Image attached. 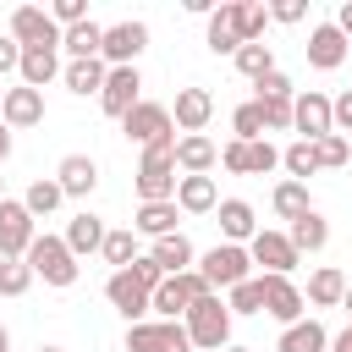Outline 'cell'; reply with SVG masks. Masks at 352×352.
Returning a JSON list of instances; mask_svg holds the SVG:
<instances>
[{
	"label": "cell",
	"instance_id": "3",
	"mask_svg": "<svg viewBox=\"0 0 352 352\" xmlns=\"http://www.w3.org/2000/svg\"><path fill=\"white\" fill-rule=\"evenodd\" d=\"M28 270L44 275L50 286H72V280H77V253L66 248V236H38V242L28 248Z\"/></svg>",
	"mask_w": 352,
	"mask_h": 352
},
{
	"label": "cell",
	"instance_id": "36",
	"mask_svg": "<svg viewBox=\"0 0 352 352\" xmlns=\"http://www.w3.org/2000/svg\"><path fill=\"white\" fill-rule=\"evenodd\" d=\"M99 253H104V258H110V264H116V270H132V264H138V258H143V253H138V242H132V231H110V236H104V248H99Z\"/></svg>",
	"mask_w": 352,
	"mask_h": 352
},
{
	"label": "cell",
	"instance_id": "11",
	"mask_svg": "<svg viewBox=\"0 0 352 352\" xmlns=\"http://www.w3.org/2000/svg\"><path fill=\"white\" fill-rule=\"evenodd\" d=\"M121 126H126V138H132V143L154 148V143H165V138H170V110L143 99L138 110H126V121H121Z\"/></svg>",
	"mask_w": 352,
	"mask_h": 352
},
{
	"label": "cell",
	"instance_id": "25",
	"mask_svg": "<svg viewBox=\"0 0 352 352\" xmlns=\"http://www.w3.org/2000/svg\"><path fill=\"white\" fill-rule=\"evenodd\" d=\"M286 236H292V248H297V253H319V248L330 242V226H324V214H319V209H308L302 220H292V231H286Z\"/></svg>",
	"mask_w": 352,
	"mask_h": 352
},
{
	"label": "cell",
	"instance_id": "46",
	"mask_svg": "<svg viewBox=\"0 0 352 352\" xmlns=\"http://www.w3.org/2000/svg\"><path fill=\"white\" fill-rule=\"evenodd\" d=\"M55 22H66V28H77V22H88V6L82 0H55V11H50Z\"/></svg>",
	"mask_w": 352,
	"mask_h": 352
},
{
	"label": "cell",
	"instance_id": "30",
	"mask_svg": "<svg viewBox=\"0 0 352 352\" xmlns=\"http://www.w3.org/2000/svg\"><path fill=\"white\" fill-rule=\"evenodd\" d=\"M176 204H182L187 214H204V209H214V176H182V187H176Z\"/></svg>",
	"mask_w": 352,
	"mask_h": 352
},
{
	"label": "cell",
	"instance_id": "32",
	"mask_svg": "<svg viewBox=\"0 0 352 352\" xmlns=\"http://www.w3.org/2000/svg\"><path fill=\"white\" fill-rule=\"evenodd\" d=\"M231 16H236V33H242V44H258V33H264V22H270V6L231 0Z\"/></svg>",
	"mask_w": 352,
	"mask_h": 352
},
{
	"label": "cell",
	"instance_id": "31",
	"mask_svg": "<svg viewBox=\"0 0 352 352\" xmlns=\"http://www.w3.org/2000/svg\"><path fill=\"white\" fill-rule=\"evenodd\" d=\"M104 77H110L104 60H72L66 66V88L72 94H104Z\"/></svg>",
	"mask_w": 352,
	"mask_h": 352
},
{
	"label": "cell",
	"instance_id": "15",
	"mask_svg": "<svg viewBox=\"0 0 352 352\" xmlns=\"http://www.w3.org/2000/svg\"><path fill=\"white\" fill-rule=\"evenodd\" d=\"M346 60V33L336 28V22H319L314 33H308V66H319V72H336Z\"/></svg>",
	"mask_w": 352,
	"mask_h": 352
},
{
	"label": "cell",
	"instance_id": "44",
	"mask_svg": "<svg viewBox=\"0 0 352 352\" xmlns=\"http://www.w3.org/2000/svg\"><path fill=\"white\" fill-rule=\"evenodd\" d=\"M264 104V126L270 132H286L292 126V99H258Z\"/></svg>",
	"mask_w": 352,
	"mask_h": 352
},
{
	"label": "cell",
	"instance_id": "38",
	"mask_svg": "<svg viewBox=\"0 0 352 352\" xmlns=\"http://www.w3.org/2000/svg\"><path fill=\"white\" fill-rule=\"evenodd\" d=\"M60 198H66V192H60V182H33V187H28V198H22V204H28V214H33V220H38V214H50V209H55V204H60Z\"/></svg>",
	"mask_w": 352,
	"mask_h": 352
},
{
	"label": "cell",
	"instance_id": "8",
	"mask_svg": "<svg viewBox=\"0 0 352 352\" xmlns=\"http://www.w3.org/2000/svg\"><path fill=\"white\" fill-rule=\"evenodd\" d=\"M292 126L302 132V143H319V138H330L336 132V110H330V99L324 94H302V99H292Z\"/></svg>",
	"mask_w": 352,
	"mask_h": 352
},
{
	"label": "cell",
	"instance_id": "13",
	"mask_svg": "<svg viewBox=\"0 0 352 352\" xmlns=\"http://www.w3.org/2000/svg\"><path fill=\"white\" fill-rule=\"evenodd\" d=\"M248 253H253V264H264V275H286V270L297 264V248H292V236H280V231H258V236L248 242Z\"/></svg>",
	"mask_w": 352,
	"mask_h": 352
},
{
	"label": "cell",
	"instance_id": "16",
	"mask_svg": "<svg viewBox=\"0 0 352 352\" xmlns=\"http://www.w3.org/2000/svg\"><path fill=\"white\" fill-rule=\"evenodd\" d=\"M264 314L280 319V324H297L302 319V292L286 275H264Z\"/></svg>",
	"mask_w": 352,
	"mask_h": 352
},
{
	"label": "cell",
	"instance_id": "17",
	"mask_svg": "<svg viewBox=\"0 0 352 352\" xmlns=\"http://www.w3.org/2000/svg\"><path fill=\"white\" fill-rule=\"evenodd\" d=\"M0 116H6V126H38L44 121V94L38 88H6Z\"/></svg>",
	"mask_w": 352,
	"mask_h": 352
},
{
	"label": "cell",
	"instance_id": "48",
	"mask_svg": "<svg viewBox=\"0 0 352 352\" xmlns=\"http://www.w3.org/2000/svg\"><path fill=\"white\" fill-rule=\"evenodd\" d=\"M220 165H226V170H236V176H248V143H242V138H236V143H226Z\"/></svg>",
	"mask_w": 352,
	"mask_h": 352
},
{
	"label": "cell",
	"instance_id": "60",
	"mask_svg": "<svg viewBox=\"0 0 352 352\" xmlns=\"http://www.w3.org/2000/svg\"><path fill=\"white\" fill-rule=\"evenodd\" d=\"M0 104H6V94H0Z\"/></svg>",
	"mask_w": 352,
	"mask_h": 352
},
{
	"label": "cell",
	"instance_id": "10",
	"mask_svg": "<svg viewBox=\"0 0 352 352\" xmlns=\"http://www.w3.org/2000/svg\"><path fill=\"white\" fill-rule=\"evenodd\" d=\"M138 66H110V77H104V94H99V104H104V116H121L126 121V110H138L143 99H138Z\"/></svg>",
	"mask_w": 352,
	"mask_h": 352
},
{
	"label": "cell",
	"instance_id": "57",
	"mask_svg": "<svg viewBox=\"0 0 352 352\" xmlns=\"http://www.w3.org/2000/svg\"><path fill=\"white\" fill-rule=\"evenodd\" d=\"M226 352H248V346H226Z\"/></svg>",
	"mask_w": 352,
	"mask_h": 352
},
{
	"label": "cell",
	"instance_id": "9",
	"mask_svg": "<svg viewBox=\"0 0 352 352\" xmlns=\"http://www.w3.org/2000/svg\"><path fill=\"white\" fill-rule=\"evenodd\" d=\"M11 38L22 44V50H33V44H50V50H60V28H55V16L50 11H38V6H22L16 16H11Z\"/></svg>",
	"mask_w": 352,
	"mask_h": 352
},
{
	"label": "cell",
	"instance_id": "33",
	"mask_svg": "<svg viewBox=\"0 0 352 352\" xmlns=\"http://www.w3.org/2000/svg\"><path fill=\"white\" fill-rule=\"evenodd\" d=\"M138 231L154 236V242L170 236V231H176V204H143V209H138Z\"/></svg>",
	"mask_w": 352,
	"mask_h": 352
},
{
	"label": "cell",
	"instance_id": "52",
	"mask_svg": "<svg viewBox=\"0 0 352 352\" xmlns=\"http://www.w3.org/2000/svg\"><path fill=\"white\" fill-rule=\"evenodd\" d=\"M336 28H341V33H346V38H352V0H346V6H341V11H336Z\"/></svg>",
	"mask_w": 352,
	"mask_h": 352
},
{
	"label": "cell",
	"instance_id": "55",
	"mask_svg": "<svg viewBox=\"0 0 352 352\" xmlns=\"http://www.w3.org/2000/svg\"><path fill=\"white\" fill-rule=\"evenodd\" d=\"M0 352H11V341H6V324H0Z\"/></svg>",
	"mask_w": 352,
	"mask_h": 352
},
{
	"label": "cell",
	"instance_id": "6",
	"mask_svg": "<svg viewBox=\"0 0 352 352\" xmlns=\"http://www.w3.org/2000/svg\"><path fill=\"white\" fill-rule=\"evenodd\" d=\"M33 242H38V231H33L28 204L6 198V204H0V258H28V248H33Z\"/></svg>",
	"mask_w": 352,
	"mask_h": 352
},
{
	"label": "cell",
	"instance_id": "19",
	"mask_svg": "<svg viewBox=\"0 0 352 352\" xmlns=\"http://www.w3.org/2000/svg\"><path fill=\"white\" fill-rule=\"evenodd\" d=\"M209 116H214V99H209L204 88H182V94H176V126H182L187 138H192Z\"/></svg>",
	"mask_w": 352,
	"mask_h": 352
},
{
	"label": "cell",
	"instance_id": "34",
	"mask_svg": "<svg viewBox=\"0 0 352 352\" xmlns=\"http://www.w3.org/2000/svg\"><path fill=\"white\" fill-rule=\"evenodd\" d=\"M308 209H314V204H308V187H302V182H280V187H275V214H280V220H302Z\"/></svg>",
	"mask_w": 352,
	"mask_h": 352
},
{
	"label": "cell",
	"instance_id": "5",
	"mask_svg": "<svg viewBox=\"0 0 352 352\" xmlns=\"http://www.w3.org/2000/svg\"><path fill=\"white\" fill-rule=\"evenodd\" d=\"M204 292H209V280H204L198 270H182V275H165V280H160L154 308H160V319H176V314H187Z\"/></svg>",
	"mask_w": 352,
	"mask_h": 352
},
{
	"label": "cell",
	"instance_id": "45",
	"mask_svg": "<svg viewBox=\"0 0 352 352\" xmlns=\"http://www.w3.org/2000/svg\"><path fill=\"white\" fill-rule=\"evenodd\" d=\"M132 275H138L148 292H160V280H165V270H160V258H154V253H143V258L132 264Z\"/></svg>",
	"mask_w": 352,
	"mask_h": 352
},
{
	"label": "cell",
	"instance_id": "51",
	"mask_svg": "<svg viewBox=\"0 0 352 352\" xmlns=\"http://www.w3.org/2000/svg\"><path fill=\"white\" fill-rule=\"evenodd\" d=\"M330 110H336V132H352V88H346V94H341Z\"/></svg>",
	"mask_w": 352,
	"mask_h": 352
},
{
	"label": "cell",
	"instance_id": "14",
	"mask_svg": "<svg viewBox=\"0 0 352 352\" xmlns=\"http://www.w3.org/2000/svg\"><path fill=\"white\" fill-rule=\"evenodd\" d=\"M104 297H110V302H116L126 319H138L143 308H154V292H148V286H143L132 270H116V275L104 280Z\"/></svg>",
	"mask_w": 352,
	"mask_h": 352
},
{
	"label": "cell",
	"instance_id": "49",
	"mask_svg": "<svg viewBox=\"0 0 352 352\" xmlns=\"http://www.w3.org/2000/svg\"><path fill=\"white\" fill-rule=\"evenodd\" d=\"M270 16H275V22H302L308 6H302V0H280V6H270Z\"/></svg>",
	"mask_w": 352,
	"mask_h": 352
},
{
	"label": "cell",
	"instance_id": "26",
	"mask_svg": "<svg viewBox=\"0 0 352 352\" xmlns=\"http://www.w3.org/2000/svg\"><path fill=\"white\" fill-rule=\"evenodd\" d=\"M324 324L319 319H297V324H286V336H280V346L275 352H324Z\"/></svg>",
	"mask_w": 352,
	"mask_h": 352
},
{
	"label": "cell",
	"instance_id": "53",
	"mask_svg": "<svg viewBox=\"0 0 352 352\" xmlns=\"http://www.w3.org/2000/svg\"><path fill=\"white\" fill-rule=\"evenodd\" d=\"M336 352H352V324H346V330L336 336Z\"/></svg>",
	"mask_w": 352,
	"mask_h": 352
},
{
	"label": "cell",
	"instance_id": "58",
	"mask_svg": "<svg viewBox=\"0 0 352 352\" xmlns=\"http://www.w3.org/2000/svg\"><path fill=\"white\" fill-rule=\"evenodd\" d=\"M346 308H352V286H346Z\"/></svg>",
	"mask_w": 352,
	"mask_h": 352
},
{
	"label": "cell",
	"instance_id": "54",
	"mask_svg": "<svg viewBox=\"0 0 352 352\" xmlns=\"http://www.w3.org/2000/svg\"><path fill=\"white\" fill-rule=\"evenodd\" d=\"M11 154V132H6V121H0V160Z\"/></svg>",
	"mask_w": 352,
	"mask_h": 352
},
{
	"label": "cell",
	"instance_id": "24",
	"mask_svg": "<svg viewBox=\"0 0 352 352\" xmlns=\"http://www.w3.org/2000/svg\"><path fill=\"white\" fill-rule=\"evenodd\" d=\"M214 160H220V154H214L209 138H198V132H192V138H176V165H182L187 176H204Z\"/></svg>",
	"mask_w": 352,
	"mask_h": 352
},
{
	"label": "cell",
	"instance_id": "1",
	"mask_svg": "<svg viewBox=\"0 0 352 352\" xmlns=\"http://www.w3.org/2000/svg\"><path fill=\"white\" fill-rule=\"evenodd\" d=\"M187 341L204 346V352H226V341H231V302H220L214 292H204L187 308Z\"/></svg>",
	"mask_w": 352,
	"mask_h": 352
},
{
	"label": "cell",
	"instance_id": "18",
	"mask_svg": "<svg viewBox=\"0 0 352 352\" xmlns=\"http://www.w3.org/2000/svg\"><path fill=\"white\" fill-rule=\"evenodd\" d=\"M55 182H60V192H66V198H88V192H94V182H99V165H94L88 154H66V160H60V170H55Z\"/></svg>",
	"mask_w": 352,
	"mask_h": 352
},
{
	"label": "cell",
	"instance_id": "40",
	"mask_svg": "<svg viewBox=\"0 0 352 352\" xmlns=\"http://www.w3.org/2000/svg\"><path fill=\"white\" fill-rule=\"evenodd\" d=\"M231 126H236V138L242 143H258V132H264V104L253 99V104H242L236 116H231Z\"/></svg>",
	"mask_w": 352,
	"mask_h": 352
},
{
	"label": "cell",
	"instance_id": "39",
	"mask_svg": "<svg viewBox=\"0 0 352 352\" xmlns=\"http://www.w3.org/2000/svg\"><path fill=\"white\" fill-rule=\"evenodd\" d=\"M231 314H264V275L231 286Z\"/></svg>",
	"mask_w": 352,
	"mask_h": 352
},
{
	"label": "cell",
	"instance_id": "50",
	"mask_svg": "<svg viewBox=\"0 0 352 352\" xmlns=\"http://www.w3.org/2000/svg\"><path fill=\"white\" fill-rule=\"evenodd\" d=\"M0 72H22V44L16 38H0Z\"/></svg>",
	"mask_w": 352,
	"mask_h": 352
},
{
	"label": "cell",
	"instance_id": "41",
	"mask_svg": "<svg viewBox=\"0 0 352 352\" xmlns=\"http://www.w3.org/2000/svg\"><path fill=\"white\" fill-rule=\"evenodd\" d=\"M280 165H286L292 176H314V170H319V154H314V143H302V138H297V143L280 154Z\"/></svg>",
	"mask_w": 352,
	"mask_h": 352
},
{
	"label": "cell",
	"instance_id": "35",
	"mask_svg": "<svg viewBox=\"0 0 352 352\" xmlns=\"http://www.w3.org/2000/svg\"><path fill=\"white\" fill-rule=\"evenodd\" d=\"M236 72H242V77H253V82H258V77H270V72H275L270 44H242V50H236Z\"/></svg>",
	"mask_w": 352,
	"mask_h": 352
},
{
	"label": "cell",
	"instance_id": "21",
	"mask_svg": "<svg viewBox=\"0 0 352 352\" xmlns=\"http://www.w3.org/2000/svg\"><path fill=\"white\" fill-rule=\"evenodd\" d=\"M60 72V60H55V50L50 44H33V50H22V88H38L44 94V82Z\"/></svg>",
	"mask_w": 352,
	"mask_h": 352
},
{
	"label": "cell",
	"instance_id": "47",
	"mask_svg": "<svg viewBox=\"0 0 352 352\" xmlns=\"http://www.w3.org/2000/svg\"><path fill=\"white\" fill-rule=\"evenodd\" d=\"M258 99H292V82L280 72H270V77H258Z\"/></svg>",
	"mask_w": 352,
	"mask_h": 352
},
{
	"label": "cell",
	"instance_id": "7",
	"mask_svg": "<svg viewBox=\"0 0 352 352\" xmlns=\"http://www.w3.org/2000/svg\"><path fill=\"white\" fill-rule=\"evenodd\" d=\"M126 352H192V341H187V324L154 319V324H132L126 330Z\"/></svg>",
	"mask_w": 352,
	"mask_h": 352
},
{
	"label": "cell",
	"instance_id": "22",
	"mask_svg": "<svg viewBox=\"0 0 352 352\" xmlns=\"http://www.w3.org/2000/svg\"><path fill=\"white\" fill-rule=\"evenodd\" d=\"M308 302H314V308H336V302H346V275L330 270V264L314 270V275H308Z\"/></svg>",
	"mask_w": 352,
	"mask_h": 352
},
{
	"label": "cell",
	"instance_id": "4",
	"mask_svg": "<svg viewBox=\"0 0 352 352\" xmlns=\"http://www.w3.org/2000/svg\"><path fill=\"white\" fill-rule=\"evenodd\" d=\"M248 264H253V253H248V248H236V242H226V248H209V253H204L198 275L209 280V292H214V286H226V292H231V286L253 280V275H248Z\"/></svg>",
	"mask_w": 352,
	"mask_h": 352
},
{
	"label": "cell",
	"instance_id": "42",
	"mask_svg": "<svg viewBox=\"0 0 352 352\" xmlns=\"http://www.w3.org/2000/svg\"><path fill=\"white\" fill-rule=\"evenodd\" d=\"M275 165H280V148H275V143H264V138L248 143V176H270Z\"/></svg>",
	"mask_w": 352,
	"mask_h": 352
},
{
	"label": "cell",
	"instance_id": "27",
	"mask_svg": "<svg viewBox=\"0 0 352 352\" xmlns=\"http://www.w3.org/2000/svg\"><path fill=\"white\" fill-rule=\"evenodd\" d=\"M209 50H214V55H236V50H242V33H236V16H231V0L209 16Z\"/></svg>",
	"mask_w": 352,
	"mask_h": 352
},
{
	"label": "cell",
	"instance_id": "23",
	"mask_svg": "<svg viewBox=\"0 0 352 352\" xmlns=\"http://www.w3.org/2000/svg\"><path fill=\"white\" fill-rule=\"evenodd\" d=\"M60 50H72V60H99V50H104V28H99V22H77V28H66Z\"/></svg>",
	"mask_w": 352,
	"mask_h": 352
},
{
	"label": "cell",
	"instance_id": "43",
	"mask_svg": "<svg viewBox=\"0 0 352 352\" xmlns=\"http://www.w3.org/2000/svg\"><path fill=\"white\" fill-rule=\"evenodd\" d=\"M314 154H319V165H346V160H352V148H346V138H341V132L319 138V143H314Z\"/></svg>",
	"mask_w": 352,
	"mask_h": 352
},
{
	"label": "cell",
	"instance_id": "20",
	"mask_svg": "<svg viewBox=\"0 0 352 352\" xmlns=\"http://www.w3.org/2000/svg\"><path fill=\"white\" fill-rule=\"evenodd\" d=\"M104 236H110V231H104V226H99V214H88V209H82V214H72V226H66V248H72L77 258H82V253H99V248H104Z\"/></svg>",
	"mask_w": 352,
	"mask_h": 352
},
{
	"label": "cell",
	"instance_id": "29",
	"mask_svg": "<svg viewBox=\"0 0 352 352\" xmlns=\"http://www.w3.org/2000/svg\"><path fill=\"white\" fill-rule=\"evenodd\" d=\"M148 253L160 258V270H165V275H182V270L192 264V242H187L182 231H170V236H160V242H154Z\"/></svg>",
	"mask_w": 352,
	"mask_h": 352
},
{
	"label": "cell",
	"instance_id": "37",
	"mask_svg": "<svg viewBox=\"0 0 352 352\" xmlns=\"http://www.w3.org/2000/svg\"><path fill=\"white\" fill-rule=\"evenodd\" d=\"M28 286H33L28 258H0V297H22Z\"/></svg>",
	"mask_w": 352,
	"mask_h": 352
},
{
	"label": "cell",
	"instance_id": "28",
	"mask_svg": "<svg viewBox=\"0 0 352 352\" xmlns=\"http://www.w3.org/2000/svg\"><path fill=\"white\" fill-rule=\"evenodd\" d=\"M220 231H226L236 248L253 242V236H258V231H253V209H248L242 198H226V204H220Z\"/></svg>",
	"mask_w": 352,
	"mask_h": 352
},
{
	"label": "cell",
	"instance_id": "56",
	"mask_svg": "<svg viewBox=\"0 0 352 352\" xmlns=\"http://www.w3.org/2000/svg\"><path fill=\"white\" fill-rule=\"evenodd\" d=\"M38 352H60V346H38Z\"/></svg>",
	"mask_w": 352,
	"mask_h": 352
},
{
	"label": "cell",
	"instance_id": "12",
	"mask_svg": "<svg viewBox=\"0 0 352 352\" xmlns=\"http://www.w3.org/2000/svg\"><path fill=\"white\" fill-rule=\"evenodd\" d=\"M143 44H148V28H143V22H116V28H104V50H99V60H110V66H132Z\"/></svg>",
	"mask_w": 352,
	"mask_h": 352
},
{
	"label": "cell",
	"instance_id": "2",
	"mask_svg": "<svg viewBox=\"0 0 352 352\" xmlns=\"http://www.w3.org/2000/svg\"><path fill=\"white\" fill-rule=\"evenodd\" d=\"M138 192H143V204H170V198H176V138H165V143L143 148Z\"/></svg>",
	"mask_w": 352,
	"mask_h": 352
},
{
	"label": "cell",
	"instance_id": "59",
	"mask_svg": "<svg viewBox=\"0 0 352 352\" xmlns=\"http://www.w3.org/2000/svg\"><path fill=\"white\" fill-rule=\"evenodd\" d=\"M0 204H6V192H0Z\"/></svg>",
	"mask_w": 352,
	"mask_h": 352
}]
</instances>
